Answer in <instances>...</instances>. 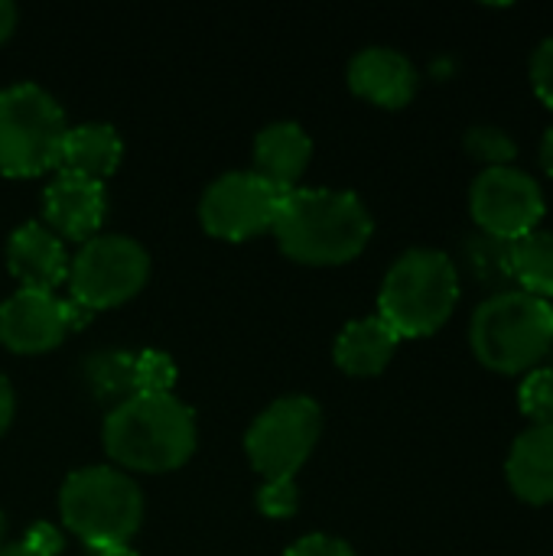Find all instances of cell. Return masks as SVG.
<instances>
[{
	"label": "cell",
	"mask_w": 553,
	"mask_h": 556,
	"mask_svg": "<svg viewBox=\"0 0 553 556\" xmlns=\"http://www.w3.org/2000/svg\"><path fill=\"white\" fill-rule=\"evenodd\" d=\"M525 417L535 420V427H553V368H538L525 378L518 391Z\"/></svg>",
	"instance_id": "cell-23"
},
{
	"label": "cell",
	"mask_w": 553,
	"mask_h": 556,
	"mask_svg": "<svg viewBox=\"0 0 553 556\" xmlns=\"http://www.w3.org/2000/svg\"><path fill=\"white\" fill-rule=\"evenodd\" d=\"M104 212H108V195H104V186L95 179L59 169L55 179L46 186L42 215L52 235L85 244L98 235Z\"/></svg>",
	"instance_id": "cell-12"
},
{
	"label": "cell",
	"mask_w": 553,
	"mask_h": 556,
	"mask_svg": "<svg viewBox=\"0 0 553 556\" xmlns=\"http://www.w3.org/2000/svg\"><path fill=\"white\" fill-rule=\"evenodd\" d=\"M150 277L147 251L124 235H95L68 264L72 300L85 309L121 306L143 290Z\"/></svg>",
	"instance_id": "cell-7"
},
{
	"label": "cell",
	"mask_w": 553,
	"mask_h": 556,
	"mask_svg": "<svg viewBox=\"0 0 553 556\" xmlns=\"http://www.w3.org/2000/svg\"><path fill=\"white\" fill-rule=\"evenodd\" d=\"M13 388H10V381L0 375V433L10 427V420H13Z\"/></svg>",
	"instance_id": "cell-29"
},
{
	"label": "cell",
	"mask_w": 553,
	"mask_h": 556,
	"mask_svg": "<svg viewBox=\"0 0 553 556\" xmlns=\"http://www.w3.org/2000/svg\"><path fill=\"white\" fill-rule=\"evenodd\" d=\"M398 342H401L398 332L381 316L355 319L336 339V365L345 375H359V378L381 375L394 358Z\"/></svg>",
	"instance_id": "cell-17"
},
{
	"label": "cell",
	"mask_w": 553,
	"mask_h": 556,
	"mask_svg": "<svg viewBox=\"0 0 553 556\" xmlns=\"http://www.w3.org/2000/svg\"><path fill=\"white\" fill-rule=\"evenodd\" d=\"M476 358L499 375L531 371L553 349V306L521 290L492 293L473 316Z\"/></svg>",
	"instance_id": "cell-4"
},
{
	"label": "cell",
	"mask_w": 553,
	"mask_h": 556,
	"mask_svg": "<svg viewBox=\"0 0 553 556\" xmlns=\"http://www.w3.org/2000/svg\"><path fill=\"white\" fill-rule=\"evenodd\" d=\"M287 192L274 189L254 169H238L218 176L199 205V218L209 235L225 241H244L264 231H274L280 202Z\"/></svg>",
	"instance_id": "cell-9"
},
{
	"label": "cell",
	"mask_w": 553,
	"mask_h": 556,
	"mask_svg": "<svg viewBox=\"0 0 553 556\" xmlns=\"http://www.w3.org/2000/svg\"><path fill=\"white\" fill-rule=\"evenodd\" d=\"M0 556H42V554H36L29 544H23V541H20V544H10V547H0Z\"/></svg>",
	"instance_id": "cell-32"
},
{
	"label": "cell",
	"mask_w": 553,
	"mask_h": 556,
	"mask_svg": "<svg viewBox=\"0 0 553 556\" xmlns=\"http://www.w3.org/2000/svg\"><path fill=\"white\" fill-rule=\"evenodd\" d=\"M541 166L548 176H553V127L544 134V143H541Z\"/></svg>",
	"instance_id": "cell-31"
},
{
	"label": "cell",
	"mask_w": 553,
	"mask_h": 556,
	"mask_svg": "<svg viewBox=\"0 0 553 556\" xmlns=\"http://www.w3.org/2000/svg\"><path fill=\"white\" fill-rule=\"evenodd\" d=\"M68 254L46 225L26 222L7 241V267L23 283V290L52 293L59 283L68 280Z\"/></svg>",
	"instance_id": "cell-13"
},
{
	"label": "cell",
	"mask_w": 553,
	"mask_h": 556,
	"mask_svg": "<svg viewBox=\"0 0 553 556\" xmlns=\"http://www.w3.org/2000/svg\"><path fill=\"white\" fill-rule=\"evenodd\" d=\"M284 556H355L352 547L339 538H329V534H310V538H300L290 551Z\"/></svg>",
	"instance_id": "cell-27"
},
{
	"label": "cell",
	"mask_w": 553,
	"mask_h": 556,
	"mask_svg": "<svg viewBox=\"0 0 553 556\" xmlns=\"http://www.w3.org/2000/svg\"><path fill=\"white\" fill-rule=\"evenodd\" d=\"M319 424L323 417L316 401L303 394L274 401L244 437L251 466L264 479H293L319 440Z\"/></svg>",
	"instance_id": "cell-8"
},
{
	"label": "cell",
	"mask_w": 553,
	"mask_h": 556,
	"mask_svg": "<svg viewBox=\"0 0 553 556\" xmlns=\"http://www.w3.org/2000/svg\"><path fill=\"white\" fill-rule=\"evenodd\" d=\"M95 556H137L130 547H114V551H98Z\"/></svg>",
	"instance_id": "cell-33"
},
{
	"label": "cell",
	"mask_w": 553,
	"mask_h": 556,
	"mask_svg": "<svg viewBox=\"0 0 553 556\" xmlns=\"http://www.w3.org/2000/svg\"><path fill=\"white\" fill-rule=\"evenodd\" d=\"M466 150H469L473 160L486 163V169L512 166V160L518 153L515 140L505 130H499V127H473L466 134Z\"/></svg>",
	"instance_id": "cell-22"
},
{
	"label": "cell",
	"mask_w": 553,
	"mask_h": 556,
	"mask_svg": "<svg viewBox=\"0 0 553 556\" xmlns=\"http://www.w3.org/2000/svg\"><path fill=\"white\" fill-rule=\"evenodd\" d=\"M512 277L521 287V293H531L538 300L553 296V235L551 231H531L518 241H512Z\"/></svg>",
	"instance_id": "cell-20"
},
{
	"label": "cell",
	"mask_w": 553,
	"mask_h": 556,
	"mask_svg": "<svg viewBox=\"0 0 553 556\" xmlns=\"http://www.w3.org/2000/svg\"><path fill=\"white\" fill-rule=\"evenodd\" d=\"M85 378L88 388L95 391V397L101 404H108L111 410L140 397V384H137V355L134 352H95L85 358Z\"/></svg>",
	"instance_id": "cell-19"
},
{
	"label": "cell",
	"mask_w": 553,
	"mask_h": 556,
	"mask_svg": "<svg viewBox=\"0 0 553 556\" xmlns=\"http://www.w3.org/2000/svg\"><path fill=\"white\" fill-rule=\"evenodd\" d=\"M23 544H29L36 554H42V556H59L62 554V547H65L62 534H59L49 521H39V525L23 538Z\"/></svg>",
	"instance_id": "cell-28"
},
{
	"label": "cell",
	"mask_w": 553,
	"mask_h": 556,
	"mask_svg": "<svg viewBox=\"0 0 553 556\" xmlns=\"http://www.w3.org/2000/svg\"><path fill=\"white\" fill-rule=\"evenodd\" d=\"M59 511L65 528L98 554L127 547L143 521V495L127 472L88 466L65 479Z\"/></svg>",
	"instance_id": "cell-5"
},
{
	"label": "cell",
	"mask_w": 553,
	"mask_h": 556,
	"mask_svg": "<svg viewBox=\"0 0 553 556\" xmlns=\"http://www.w3.org/2000/svg\"><path fill=\"white\" fill-rule=\"evenodd\" d=\"M274 238L300 264H345L372 238V215L359 195L339 189H290L280 202Z\"/></svg>",
	"instance_id": "cell-1"
},
{
	"label": "cell",
	"mask_w": 553,
	"mask_h": 556,
	"mask_svg": "<svg viewBox=\"0 0 553 556\" xmlns=\"http://www.w3.org/2000/svg\"><path fill=\"white\" fill-rule=\"evenodd\" d=\"M68 121L55 98L39 85L0 91V173L26 179L59 166Z\"/></svg>",
	"instance_id": "cell-6"
},
{
	"label": "cell",
	"mask_w": 553,
	"mask_h": 556,
	"mask_svg": "<svg viewBox=\"0 0 553 556\" xmlns=\"http://www.w3.org/2000/svg\"><path fill=\"white\" fill-rule=\"evenodd\" d=\"M508 485L528 505L553 502V427H535L518 437L508 456Z\"/></svg>",
	"instance_id": "cell-16"
},
{
	"label": "cell",
	"mask_w": 553,
	"mask_h": 556,
	"mask_svg": "<svg viewBox=\"0 0 553 556\" xmlns=\"http://www.w3.org/2000/svg\"><path fill=\"white\" fill-rule=\"evenodd\" d=\"M469 208L479 231L518 241L538 231V222L544 218V192L528 173L515 166H495L479 173V179L473 182Z\"/></svg>",
	"instance_id": "cell-10"
},
{
	"label": "cell",
	"mask_w": 553,
	"mask_h": 556,
	"mask_svg": "<svg viewBox=\"0 0 553 556\" xmlns=\"http://www.w3.org/2000/svg\"><path fill=\"white\" fill-rule=\"evenodd\" d=\"M108 456L137 472L179 469L196 450V414L173 394H140L104 420Z\"/></svg>",
	"instance_id": "cell-2"
},
{
	"label": "cell",
	"mask_w": 553,
	"mask_h": 556,
	"mask_svg": "<svg viewBox=\"0 0 553 556\" xmlns=\"http://www.w3.org/2000/svg\"><path fill=\"white\" fill-rule=\"evenodd\" d=\"M257 508L267 518H290L300 508V492L293 479H267L257 492Z\"/></svg>",
	"instance_id": "cell-25"
},
{
	"label": "cell",
	"mask_w": 553,
	"mask_h": 556,
	"mask_svg": "<svg viewBox=\"0 0 553 556\" xmlns=\"http://www.w3.org/2000/svg\"><path fill=\"white\" fill-rule=\"evenodd\" d=\"M460 303L456 264L433 248H414L394 261L378 293V316L398 339L433 336Z\"/></svg>",
	"instance_id": "cell-3"
},
{
	"label": "cell",
	"mask_w": 553,
	"mask_h": 556,
	"mask_svg": "<svg viewBox=\"0 0 553 556\" xmlns=\"http://www.w3.org/2000/svg\"><path fill=\"white\" fill-rule=\"evenodd\" d=\"M124 156V143L111 124H78L68 127L59 166L65 173H78L85 179H108Z\"/></svg>",
	"instance_id": "cell-18"
},
{
	"label": "cell",
	"mask_w": 553,
	"mask_h": 556,
	"mask_svg": "<svg viewBox=\"0 0 553 556\" xmlns=\"http://www.w3.org/2000/svg\"><path fill=\"white\" fill-rule=\"evenodd\" d=\"M463 261L469 267V274L492 287L495 293H505L515 277H512V241L505 238H492L486 231H476L463 241Z\"/></svg>",
	"instance_id": "cell-21"
},
{
	"label": "cell",
	"mask_w": 553,
	"mask_h": 556,
	"mask_svg": "<svg viewBox=\"0 0 553 556\" xmlns=\"http://www.w3.org/2000/svg\"><path fill=\"white\" fill-rule=\"evenodd\" d=\"M531 85H535L538 98L553 111V36L544 39L535 49V59H531Z\"/></svg>",
	"instance_id": "cell-26"
},
{
	"label": "cell",
	"mask_w": 553,
	"mask_h": 556,
	"mask_svg": "<svg viewBox=\"0 0 553 556\" xmlns=\"http://www.w3.org/2000/svg\"><path fill=\"white\" fill-rule=\"evenodd\" d=\"M349 85L372 104L404 108L417 94V68L398 49L372 46L349 62Z\"/></svg>",
	"instance_id": "cell-14"
},
{
	"label": "cell",
	"mask_w": 553,
	"mask_h": 556,
	"mask_svg": "<svg viewBox=\"0 0 553 556\" xmlns=\"http://www.w3.org/2000/svg\"><path fill=\"white\" fill-rule=\"evenodd\" d=\"M137 384L140 394H169L176 384V365L163 352H137Z\"/></svg>",
	"instance_id": "cell-24"
},
{
	"label": "cell",
	"mask_w": 553,
	"mask_h": 556,
	"mask_svg": "<svg viewBox=\"0 0 553 556\" xmlns=\"http://www.w3.org/2000/svg\"><path fill=\"white\" fill-rule=\"evenodd\" d=\"M13 26H16V7L0 0V42L13 33Z\"/></svg>",
	"instance_id": "cell-30"
},
{
	"label": "cell",
	"mask_w": 553,
	"mask_h": 556,
	"mask_svg": "<svg viewBox=\"0 0 553 556\" xmlns=\"http://www.w3.org/2000/svg\"><path fill=\"white\" fill-rule=\"evenodd\" d=\"M91 319L75 300H59L55 293L39 290H16L0 303V342L13 352H49L55 349L72 329H81Z\"/></svg>",
	"instance_id": "cell-11"
},
{
	"label": "cell",
	"mask_w": 553,
	"mask_h": 556,
	"mask_svg": "<svg viewBox=\"0 0 553 556\" xmlns=\"http://www.w3.org/2000/svg\"><path fill=\"white\" fill-rule=\"evenodd\" d=\"M0 544H3V515H0Z\"/></svg>",
	"instance_id": "cell-34"
},
{
	"label": "cell",
	"mask_w": 553,
	"mask_h": 556,
	"mask_svg": "<svg viewBox=\"0 0 553 556\" xmlns=\"http://www.w3.org/2000/svg\"><path fill=\"white\" fill-rule=\"evenodd\" d=\"M310 153H313V143L300 124L293 121L267 124L254 137V173L267 179L274 189L290 192L297 189V179L303 176Z\"/></svg>",
	"instance_id": "cell-15"
}]
</instances>
